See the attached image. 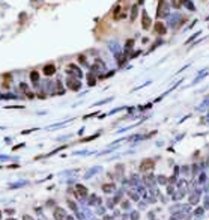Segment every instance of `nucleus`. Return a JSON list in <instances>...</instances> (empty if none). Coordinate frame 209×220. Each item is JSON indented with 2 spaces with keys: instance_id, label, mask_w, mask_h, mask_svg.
Here are the masks:
<instances>
[{
  "instance_id": "9b49d317",
  "label": "nucleus",
  "mask_w": 209,
  "mask_h": 220,
  "mask_svg": "<svg viewBox=\"0 0 209 220\" xmlns=\"http://www.w3.org/2000/svg\"><path fill=\"white\" fill-rule=\"evenodd\" d=\"M3 80H5V86H8V83L12 80V77H11V74H3Z\"/></svg>"
},
{
  "instance_id": "20e7f679",
  "label": "nucleus",
  "mask_w": 209,
  "mask_h": 220,
  "mask_svg": "<svg viewBox=\"0 0 209 220\" xmlns=\"http://www.w3.org/2000/svg\"><path fill=\"white\" fill-rule=\"evenodd\" d=\"M42 71H44L45 75H48V77H50V75H53V74L56 73V66H54L53 63H47V65L44 66V70H42Z\"/></svg>"
},
{
  "instance_id": "39448f33",
  "label": "nucleus",
  "mask_w": 209,
  "mask_h": 220,
  "mask_svg": "<svg viewBox=\"0 0 209 220\" xmlns=\"http://www.w3.org/2000/svg\"><path fill=\"white\" fill-rule=\"evenodd\" d=\"M66 217V213L62 208H54V219L56 220H63Z\"/></svg>"
},
{
  "instance_id": "6e6552de",
  "label": "nucleus",
  "mask_w": 209,
  "mask_h": 220,
  "mask_svg": "<svg viewBox=\"0 0 209 220\" xmlns=\"http://www.w3.org/2000/svg\"><path fill=\"white\" fill-rule=\"evenodd\" d=\"M141 26H143V29H146V30L151 27V20H149V17H147V14H146V12L143 14V21H141Z\"/></svg>"
},
{
  "instance_id": "f8f14e48",
  "label": "nucleus",
  "mask_w": 209,
  "mask_h": 220,
  "mask_svg": "<svg viewBox=\"0 0 209 220\" xmlns=\"http://www.w3.org/2000/svg\"><path fill=\"white\" fill-rule=\"evenodd\" d=\"M113 190V184H105L104 185V192H111Z\"/></svg>"
},
{
  "instance_id": "4468645a",
  "label": "nucleus",
  "mask_w": 209,
  "mask_h": 220,
  "mask_svg": "<svg viewBox=\"0 0 209 220\" xmlns=\"http://www.w3.org/2000/svg\"><path fill=\"white\" fill-rule=\"evenodd\" d=\"M0 217H2V211H0Z\"/></svg>"
},
{
  "instance_id": "9d476101",
  "label": "nucleus",
  "mask_w": 209,
  "mask_h": 220,
  "mask_svg": "<svg viewBox=\"0 0 209 220\" xmlns=\"http://www.w3.org/2000/svg\"><path fill=\"white\" fill-rule=\"evenodd\" d=\"M30 80H32L33 83H36V82L39 80V75H38V73H36V71H32V73H30Z\"/></svg>"
},
{
  "instance_id": "1a4fd4ad",
  "label": "nucleus",
  "mask_w": 209,
  "mask_h": 220,
  "mask_svg": "<svg viewBox=\"0 0 209 220\" xmlns=\"http://www.w3.org/2000/svg\"><path fill=\"white\" fill-rule=\"evenodd\" d=\"M155 32H157V33H159V35H164V33L167 32V30H166V26H164L162 23H159V21H158L157 26H155Z\"/></svg>"
},
{
  "instance_id": "0eeeda50",
  "label": "nucleus",
  "mask_w": 209,
  "mask_h": 220,
  "mask_svg": "<svg viewBox=\"0 0 209 220\" xmlns=\"http://www.w3.org/2000/svg\"><path fill=\"white\" fill-rule=\"evenodd\" d=\"M121 17H123L122 6H116V8H114V11H113V18H114V20H119Z\"/></svg>"
},
{
  "instance_id": "ddd939ff",
  "label": "nucleus",
  "mask_w": 209,
  "mask_h": 220,
  "mask_svg": "<svg viewBox=\"0 0 209 220\" xmlns=\"http://www.w3.org/2000/svg\"><path fill=\"white\" fill-rule=\"evenodd\" d=\"M23 220H33V219H32L30 216H24V217H23Z\"/></svg>"
},
{
  "instance_id": "f03ea898",
  "label": "nucleus",
  "mask_w": 209,
  "mask_h": 220,
  "mask_svg": "<svg viewBox=\"0 0 209 220\" xmlns=\"http://www.w3.org/2000/svg\"><path fill=\"white\" fill-rule=\"evenodd\" d=\"M75 193H77V196L81 199V198H86L87 196V188L84 185H81V184H77L75 185Z\"/></svg>"
},
{
  "instance_id": "f257e3e1",
  "label": "nucleus",
  "mask_w": 209,
  "mask_h": 220,
  "mask_svg": "<svg viewBox=\"0 0 209 220\" xmlns=\"http://www.w3.org/2000/svg\"><path fill=\"white\" fill-rule=\"evenodd\" d=\"M154 166H155V161L152 158H146V160H143L140 163V170L141 172H149V170L154 169Z\"/></svg>"
},
{
  "instance_id": "423d86ee",
  "label": "nucleus",
  "mask_w": 209,
  "mask_h": 220,
  "mask_svg": "<svg viewBox=\"0 0 209 220\" xmlns=\"http://www.w3.org/2000/svg\"><path fill=\"white\" fill-rule=\"evenodd\" d=\"M68 86H69V89H72V91H78L80 89V82H77L75 78H69L68 80Z\"/></svg>"
},
{
  "instance_id": "7ed1b4c3",
  "label": "nucleus",
  "mask_w": 209,
  "mask_h": 220,
  "mask_svg": "<svg viewBox=\"0 0 209 220\" xmlns=\"http://www.w3.org/2000/svg\"><path fill=\"white\" fill-rule=\"evenodd\" d=\"M167 2L166 0H159V6H158V17H164L167 14Z\"/></svg>"
},
{
  "instance_id": "2eb2a0df",
  "label": "nucleus",
  "mask_w": 209,
  "mask_h": 220,
  "mask_svg": "<svg viewBox=\"0 0 209 220\" xmlns=\"http://www.w3.org/2000/svg\"><path fill=\"white\" fill-rule=\"evenodd\" d=\"M8 220H15V219H8Z\"/></svg>"
}]
</instances>
